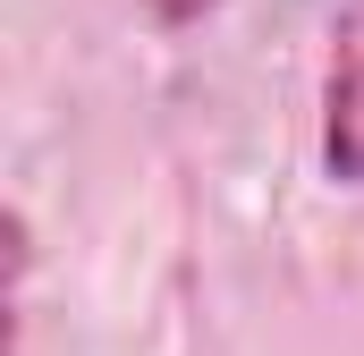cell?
<instances>
[{
    "mask_svg": "<svg viewBox=\"0 0 364 356\" xmlns=\"http://www.w3.org/2000/svg\"><path fill=\"white\" fill-rule=\"evenodd\" d=\"M322 170L364 187V0H339L322 60Z\"/></svg>",
    "mask_w": 364,
    "mask_h": 356,
    "instance_id": "1",
    "label": "cell"
},
{
    "mask_svg": "<svg viewBox=\"0 0 364 356\" xmlns=\"http://www.w3.org/2000/svg\"><path fill=\"white\" fill-rule=\"evenodd\" d=\"M203 9H220V0H153V17H161V26H195Z\"/></svg>",
    "mask_w": 364,
    "mask_h": 356,
    "instance_id": "2",
    "label": "cell"
}]
</instances>
